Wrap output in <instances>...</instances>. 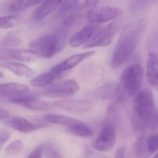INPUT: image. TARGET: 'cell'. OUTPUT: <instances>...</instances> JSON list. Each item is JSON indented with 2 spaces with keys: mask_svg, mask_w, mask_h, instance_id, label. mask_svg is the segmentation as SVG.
<instances>
[{
  "mask_svg": "<svg viewBox=\"0 0 158 158\" xmlns=\"http://www.w3.org/2000/svg\"><path fill=\"white\" fill-rule=\"evenodd\" d=\"M132 124L135 132L143 134L147 131L158 130V110L150 90L142 89L136 93L134 100Z\"/></svg>",
  "mask_w": 158,
  "mask_h": 158,
  "instance_id": "6da1fadb",
  "label": "cell"
},
{
  "mask_svg": "<svg viewBox=\"0 0 158 158\" xmlns=\"http://www.w3.org/2000/svg\"><path fill=\"white\" fill-rule=\"evenodd\" d=\"M145 26V20L140 19L125 26L113 51L111 59L112 67H118L129 59L137 46Z\"/></svg>",
  "mask_w": 158,
  "mask_h": 158,
  "instance_id": "7a4b0ae2",
  "label": "cell"
},
{
  "mask_svg": "<svg viewBox=\"0 0 158 158\" xmlns=\"http://www.w3.org/2000/svg\"><path fill=\"white\" fill-rule=\"evenodd\" d=\"M64 43L60 36L55 34L43 35L31 42L29 50L38 58H51L64 48Z\"/></svg>",
  "mask_w": 158,
  "mask_h": 158,
  "instance_id": "3957f363",
  "label": "cell"
},
{
  "mask_svg": "<svg viewBox=\"0 0 158 158\" xmlns=\"http://www.w3.org/2000/svg\"><path fill=\"white\" fill-rule=\"evenodd\" d=\"M143 70L140 64H131L122 73V88L126 94L130 96L136 95L140 91L143 82Z\"/></svg>",
  "mask_w": 158,
  "mask_h": 158,
  "instance_id": "277c9868",
  "label": "cell"
},
{
  "mask_svg": "<svg viewBox=\"0 0 158 158\" xmlns=\"http://www.w3.org/2000/svg\"><path fill=\"white\" fill-rule=\"evenodd\" d=\"M117 22H111L98 31L85 44L82 48L89 49L94 47H105L111 43L118 31Z\"/></svg>",
  "mask_w": 158,
  "mask_h": 158,
  "instance_id": "5b68a950",
  "label": "cell"
},
{
  "mask_svg": "<svg viewBox=\"0 0 158 158\" xmlns=\"http://www.w3.org/2000/svg\"><path fill=\"white\" fill-rule=\"evenodd\" d=\"M117 139L115 125L111 122L105 123L99 135L94 141L93 147L99 152L110 150L115 145Z\"/></svg>",
  "mask_w": 158,
  "mask_h": 158,
  "instance_id": "8992f818",
  "label": "cell"
},
{
  "mask_svg": "<svg viewBox=\"0 0 158 158\" xmlns=\"http://www.w3.org/2000/svg\"><path fill=\"white\" fill-rule=\"evenodd\" d=\"M79 86L76 81L67 79L51 84L44 91V95L49 97L67 98L78 91Z\"/></svg>",
  "mask_w": 158,
  "mask_h": 158,
  "instance_id": "52a82bcc",
  "label": "cell"
},
{
  "mask_svg": "<svg viewBox=\"0 0 158 158\" xmlns=\"http://www.w3.org/2000/svg\"><path fill=\"white\" fill-rule=\"evenodd\" d=\"M123 14L122 10L110 6H98L90 9L87 13L89 22L100 24L118 18Z\"/></svg>",
  "mask_w": 158,
  "mask_h": 158,
  "instance_id": "ba28073f",
  "label": "cell"
},
{
  "mask_svg": "<svg viewBox=\"0 0 158 158\" xmlns=\"http://www.w3.org/2000/svg\"><path fill=\"white\" fill-rule=\"evenodd\" d=\"M125 92L120 86L114 83H108L97 89L95 95L101 100L115 99L118 104L122 103L125 99Z\"/></svg>",
  "mask_w": 158,
  "mask_h": 158,
  "instance_id": "9c48e42d",
  "label": "cell"
},
{
  "mask_svg": "<svg viewBox=\"0 0 158 158\" xmlns=\"http://www.w3.org/2000/svg\"><path fill=\"white\" fill-rule=\"evenodd\" d=\"M55 105L61 109L73 113H83L89 111L93 107V103L87 100L64 99L57 100Z\"/></svg>",
  "mask_w": 158,
  "mask_h": 158,
  "instance_id": "30bf717a",
  "label": "cell"
},
{
  "mask_svg": "<svg viewBox=\"0 0 158 158\" xmlns=\"http://www.w3.org/2000/svg\"><path fill=\"white\" fill-rule=\"evenodd\" d=\"M94 54V51H91L73 55L63 62L53 66L51 69V71L56 74H61L74 67L83 60L91 57Z\"/></svg>",
  "mask_w": 158,
  "mask_h": 158,
  "instance_id": "8fae6325",
  "label": "cell"
},
{
  "mask_svg": "<svg viewBox=\"0 0 158 158\" xmlns=\"http://www.w3.org/2000/svg\"><path fill=\"white\" fill-rule=\"evenodd\" d=\"M99 27L98 24L89 22L71 37L69 42L70 46L77 48L85 44L98 30Z\"/></svg>",
  "mask_w": 158,
  "mask_h": 158,
  "instance_id": "7c38bea8",
  "label": "cell"
},
{
  "mask_svg": "<svg viewBox=\"0 0 158 158\" xmlns=\"http://www.w3.org/2000/svg\"><path fill=\"white\" fill-rule=\"evenodd\" d=\"M37 56L30 50L0 48V60L15 59L21 62L30 63L34 61Z\"/></svg>",
  "mask_w": 158,
  "mask_h": 158,
  "instance_id": "4fadbf2b",
  "label": "cell"
},
{
  "mask_svg": "<svg viewBox=\"0 0 158 158\" xmlns=\"http://www.w3.org/2000/svg\"><path fill=\"white\" fill-rule=\"evenodd\" d=\"M147 75L149 84L158 91V59L153 53L148 54V57Z\"/></svg>",
  "mask_w": 158,
  "mask_h": 158,
  "instance_id": "5bb4252c",
  "label": "cell"
},
{
  "mask_svg": "<svg viewBox=\"0 0 158 158\" xmlns=\"http://www.w3.org/2000/svg\"><path fill=\"white\" fill-rule=\"evenodd\" d=\"M64 0H44L34 10L32 15L33 19L40 21L45 18L51 12L58 7Z\"/></svg>",
  "mask_w": 158,
  "mask_h": 158,
  "instance_id": "9a60e30c",
  "label": "cell"
},
{
  "mask_svg": "<svg viewBox=\"0 0 158 158\" xmlns=\"http://www.w3.org/2000/svg\"><path fill=\"white\" fill-rule=\"evenodd\" d=\"M0 67L8 70L15 75L23 78H30L34 74V71L31 68L18 62L2 61L0 62Z\"/></svg>",
  "mask_w": 158,
  "mask_h": 158,
  "instance_id": "2e32d148",
  "label": "cell"
},
{
  "mask_svg": "<svg viewBox=\"0 0 158 158\" xmlns=\"http://www.w3.org/2000/svg\"><path fill=\"white\" fill-rule=\"evenodd\" d=\"M6 124L20 132H32L37 129L36 126L23 117L18 116L12 117L5 122Z\"/></svg>",
  "mask_w": 158,
  "mask_h": 158,
  "instance_id": "e0dca14e",
  "label": "cell"
},
{
  "mask_svg": "<svg viewBox=\"0 0 158 158\" xmlns=\"http://www.w3.org/2000/svg\"><path fill=\"white\" fill-rule=\"evenodd\" d=\"M28 86L17 83H7L0 84V98H7L29 90Z\"/></svg>",
  "mask_w": 158,
  "mask_h": 158,
  "instance_id": "ac0fdd59",
  "label": "cell"
},
{
  "mask_svg": "<svg viewBox=\"0 0 158 158\" xmlns=\"http://www.w3.org/2000/svg\"><path fill=\"white\" fill-rule=\"evenodd\" d=\"M67 131L73 135L84 138L92 137L94 135V131L92 129L79 120L68 127Z\"/></svg>",
  "mask_w": 158,
  "mask_h": 158,
  "instance_id": "d6986e66",
  "label": "cell"
},
{
  "mask_svg": "<svg viewBox=\"0 0 158 158\" xmlns=\"http://www.w3.org/2000/svg\"><path fill=\"white\" fill-rule=\"evenodd\" d=\"M60 74H56L54 72H45L32 79L30 84L33 87H44L52 84L59 77Z\"/></svg>",
  "mask_w": 158,
  "mask_h": 158,
  "instance_id": "ffe728a7",
  "label": "cell"
},
{
  "mask_svg": "<svg viewBox=\"0 0 158 158\" xmlns=\"http://www.w3.org/2000/svg\"><path fill=\"white\" fill-rule=\"evenodd\" d=\"M44 120L52 124L65 126L68 128L78 121V120L70 117L56 114H47L43 117Z\"/></svg>",
  "mask_w": 158,
  "mask_h": 158,
  "instance_id": "44dd1931",
  "label": "cell"
},
{
  "mask_svg": "<svg viewBox=\"0 0 158 158\" xmlns=\"http://www.w3.org/2000/svg\"><path fill=\"white\" fill-rule=\"evenodd\" d=\"M16 105L32 110H49L53 108V105L52 104L47 102L40 101L38 99L22 101L19 102Z\"/></svg>",
  "mask_w": 158,
  "mask_h": 158,
  "instance_id": "7402d4cb",
  "label": "cell"
},
{
  "mask_svg": "<svg viewBox=\"0 0 158 158\" xmlns=\"http://www.w3.org/2000/svg\"><path fill=\"white\" fill-rule=\"evenodd\" d=\"M44 0H15L9 7V11L17 13L26 10L33 6L41 3Z\"/></svg>",
  "mask_w": 158,
  "mask_h": 158,
  "instance_id": "603a6c76",
  "label": "cell"
},
{
  "mask_svg": "<svg viewBox=\"0 0 158 158\" xmlns=\"http://www.w3.org/2000/svg\"><path fill=\"white\" fill-rule=\"evenodd\" d=\"M21 36L20 31L13 30L6 33L3 39V43L8 47H16L21 44Z\"/></svg>",
  "mask_w": 158,
  "mask_h": 158,
  "instance_id": "cb8c5ba5",
  "label": "cell"
},
{
  "mask_svg": "<svg viewBox=\"0 0 158 158\" xmlns=\"http://www.w3.org/2000/svg\"><path fill=\"white\" fill-rule=\"evenodd\" d=\"M135 149V155L138 157L146 158L150 156L148 147L147 137L145 135H141L137 139Z\"/></svg>",
  "mask_w": 158,
  "mask_h": 158,
  "instance_id": "d4e9b609",
  "label": "cell"
},
{
  "mask_svg": "<svg viewBox=\"0 0 158 158\" xmlns=\"http://www.w3.org/2000/svg\"><path fill=\"white\" fill-rule=\"evenodd\" d=\"M156 0H132L131 9L135 13H140L150 6Z\"/></svg>",
  "mask_w": 158,
  "mask_h": 158,
  "instance_id": "484cf974",
  "label": "cell"
},
{
  "mask_svg": "<svg viewBox=\"0 0 158 158\" xmlns=\"http://www.w3.org/2000/svg\"><path fill=\"white\" fill-rule=\"evenodd\" d=\"M18 16L16 15H8L0 17V28L8 29L15 25Z\"/></svg>",
  "mask_w": 158,
  "mask_h": 158,
  "instance_id": "4316f807",
  "label": "cell"
},
{
  "mask_svg": "<svg viewBox=\"0 0 158 158\" xmlns=\"http://www.w3.org/2000/svg\"><path fill=\"white\" fill-rule=\"evenodd\" d=\"M24 147L23 142L19 140H16L12 142L6 148V152L9 156H13L19 153Z\"/></svg>",
  "mask_w": 158,
  "mask_h": 158,
  "instance_id": "83f0119b",
  "label": "cell"
},
{
  "mask_svg": "<svg viewBox=\"0 0 158 158\" xmlns=\"http://www.w3.org/2000/svg\"><path fill=\"white\" fill-rule=\"evenodd\" d=\"M147 145L150 155L158 150V132L153 133L147 138Z\"/></svg>",
  "mask_w": 158,
  "mask_h": 158,
  "instance_id": "f1b7e54d",
  "label": "cell"
},
{
  "mask_svg": "<svg viewBox=\"0 0 158 158\" xmlns=\"http://www.w3.org/2000/svg\"><path fill=\"white\" fill-rule=\"evenodd\" d=\"M44 154L47 158H61L62 156L59 152L52 146L44 145Z\"/></svg>",
  "mask_w": 158,
  "mask_h": 158,
  "instance_id": "f546056e",
  "label": "cell"
},
{
  "mask_svg": "<svg viewBox=\"0 0 158 158\" xmlns=\"http://www.w3.org/2000/svg\"><path fill=\"white\" fill-rule=\"evenodd\" d=\"M80 0H64L61 7L60 10L63 13L68 12L77 6Z\"/></svg>",
  "mask_w": 158,
  "mask_h": 158,
  "instance_id": "4dcf8cb0",
  "label": "cell"
},
{
  "mask_svg": "<svg viewBox=\"0 0 158 158\" xmlns=\"http://www.w3.org/2000/svg\"><path fill=\"white\" fill-rule=\"evenodd\" d=\"M10 137V135L8 132L2 129L0 130V151Z\"/></svg>",
  "mask_w": 158,
  "mask_h": 158,
  "instance_id": "1f68e13d",
  "label": "cell"
},
{
  "mask_svg": "<svg viewBox=\"0 0 158 158\" xmlns=\"http://www.w3.org/2000/svg\"><path fill=\"white\" fill-rule=\"evenodd\" d=\"M43 154L44 145L41 146L36 148V149L30 155L28 158H41L42 157Z\"/></svg>",
  "mask_w": 158,
  "mask_h": 158,
  "instance_id": "d6a6232c",
  "label": "cell"
},
{
  "mask_svg": "<svg viewBox=\"0 0 158 158\" xmlns=\"http://www.w3.org/2000/svg\"><path fill=\"white\" fill-rule=\"evenodd\" d=\"M126 148L124 146H121L118 147L116 151L115 154V158H123L125 157Z\"/></svg>",
  "mask_w": 158,
  "mask_h": 158,
  "instance_id": "836d02e7",
  "label": "cell"
},
{
  "mask_svg": "<svg viewBox=\"0 0 158 158\" xmlns=\"http://www.w3.org/2000/svg\"><path fill=\"white\" fill-rule=\"evenodd\" d=\"M100 0H84L83 3V6L84 7H90L94 6L99 2Z\"/></svg>",
  "mask_w": 158,
  "mask_h": 158,
  "instance_id": "e575fe53",
  "label": "cell"
},
{
  "mask_svg": "<svg viewBox=\"0 0 158 158\" xmlns=\"http://www.w3.org/2000/svg\"><path fill=\"white\" fill-rule=\"evenodd\" d=\"M9 117V113L5 109L0 108V119L6 118Z\"/></svg>",
  "mask_w": 158,
  "mask_h": 158,
  "instance_id": "d590c367",
  "label": "cell"
},
{
  "mask_svg": "<svg viewBox=\"0 0 158 158\" xmlns=\"http://www.w3.org/2000/svg\"><path fill=\"white\" fill-rule=\"evenodd\" d=\"M4 77V74H3L1 71H0V79H2V78H3Z\"/></svg>",
  "mask_w": 158,
  "mask_h": 158,
  "instance_id": "8d00e7d4",
  "label": "cell"
},
{
  "mask_svg": "<svg viewBox=\"0 0 158 158\" xmlns=\"http://www.w3.org/2000/svg\"><path fill=\"white\" fill-rule=\"evenodd\" d=\"M154 157L158 158V153H157L156 154V156H155V157Z\"/></svg>",
  "mask_w": 158,
  "mask_h": 158,
  "instance_id": "74e56055",
  "label": "cell"
}]
</instances>
